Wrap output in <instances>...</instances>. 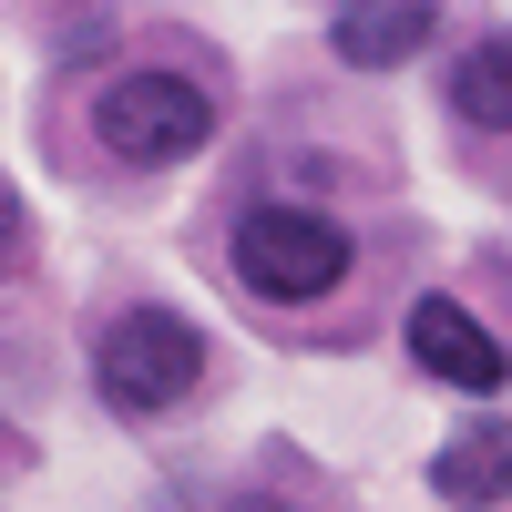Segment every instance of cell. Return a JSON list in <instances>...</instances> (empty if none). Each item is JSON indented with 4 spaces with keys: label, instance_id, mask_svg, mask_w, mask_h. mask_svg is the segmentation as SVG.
Returning <instances> with one entry per match:
<instances>
[{
    "label": "cell",
    "instance_id": "5b68a950",
    "mask_svg": "<svg viewBox=\"0 0 512 512\" xmlns=\"http://www.w3.org/2000/svg\"><path fill=\"white\" fill-rule=\"evenodd\" d=\"M431 482H441V502H502L512 492V431L502 420H472V431H451L441 441V461H431Z\"/></svg>",
    "mask_w": 512,
    "mask_h": 512
},
{
    "label": "cell",
    "instance_id": "6da1fadb",
    "mask_svg": "<svg viewBox=\"0 0 512 512\" xmlns=\"http://www.w3.org/2000/svg\"><path fill=\"white\" fill-rule=\"evenodd\" d=\"M93 379H103V400H113V410H175L195 379H205V338H195L175 308H134V318H113V328H103Z\"/></svg>",
    "mask_w": 512,
    "mask_h": 512
},
{
    "label": "cell",
    "instance_id": "52a82bcc",
    "mask_svg": "<svg viewBox=\"0 0 512 512\" xmlns=\"http://www.w3.org/2000/svg\"><path fill=\"white\" fill-rule=\"evenodd\" d=\"M451 113L482 123V134H512V41H482V52L451 72Z\"/></svg>",
    "mask_w": 512,
    "mask_h": 512
},
{
    "label": "cell",
    "instance_id": "8992f818",
    "mask_svg": "<svg viewBox=\"0 0 512 512\" xmlns=\"http://www.w3.org/2000/svg\"><path fill=\"white\" fill-rule=\"evenodd\" d=\"M431 21L441 11H420V0H400V11H338L328 41H338V62H400V52L431 41Z\"/></svg>",
    "mask_w": 512,
    "mask_h": 512
},
{
    "label": "cell",
    "instance_id": "3957f363",
    "mask_svg": "<svg viewBox=\"0 0 512 512\" xmlns=\"http://www.w3.org/2000/svg\"><path fill=\"white\" fill-rule=\"evenodd\" d=\"M93 123H103V144L123 164H185L205 134H216V103H205L185 72H123Z\"/></svg>",
    "mask_w": 512,
    "mask_h": 512
},
{
    "label": "cell",
    "instance_id": "7a4b0ae2",
    "mask_svg": "<svg viewBox=\"0 0 512 512\" xmlns=\"http://www.w3.org/2000/svg\"><path fill=\"white\" fill-rule=\"evenodd\" d=\"M236 267L256 297H328L349 277V226H328L318 205H256L236 226Z\"/></svg>",
    "mask_w": 512,
    "mask_h": 512
},
{
    "label": "cell",
    "instance_id": "277c9868",
    "mask_svg": "<svg viewBox=\"0 0 512 512\" xmlns=\"http://www.w3.org/2000/svg\"><path fill=\"white\" fill-rule=\"evenodd\" d=\"M410 359L431 369V379H451V390H502V369H512L502 338L472 328L451 297H420V308H410Z\"/></svg>",
    "mask_w": 512,
    "mask_h": 512
}]
</instances>
